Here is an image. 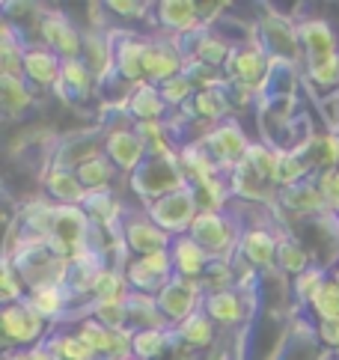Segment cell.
<instances>
[{
    "instance_id": "obj_1",
    "label": "cell",
    "mask_w": 339,
    "mask_h": 360,
    "mask_svg": "<svg viewBox=\"0 0 339 360\" xmlns=\"http://www.w3.org/2000/svg\"><path fill=\"white\" fill-rule=\"evenodd\" d=\"M15 271L21 274L24 286H27V295L39 286H63L66 289L69 280V259L54 253L48 241H36V238H21L9 229V241L4 250Z\"/></svg>"
},
{
    "instance_id": "obj_2",
    "label": "cell",
    "mask_w": 339,
    "mask_h": 360,
    "mask_svg": "<svg viewBox=\"0 0 339 360\" xmlns=\"http://www.w3.org/2000/svg\"><path fill=\"white\" fill-rule=\"evenodd\" d=\"M128 188L143 202V209L158 202L167 194H173V191L188 188V176L179 164V152H170V155H152V152H146L143 164L128 176Z\"/></svg>"
},
{
    "instance_id": "obj_3",
    "label": "cell",
    "mask_w": 339,
    "mask_h": 360,
    "mask_svg": "<svg viewBox=\"0 0 339 360\" xmlns=\"http://www.w3.org/2000/svg\"><path fill=\"white\" fill-rule=\"evenodd\" d=\"M241 229H244V224L229 209L200 212L188 236L197 241L212 259H229V256H236V250H238Z\"/></svg>"
},
{
    "instance_id": "obj_4",
    "label": "cell",
    "mask_w": 339,
    "mask_h": 360,
    "mask_svg": "<svg viewBox=\"0 0 339 360\" xmlns=\"http://www.w3.org/2000/svg\"><path fill=\"white\" fill-rule=\"evenodd\" d=\"M256 42L274 63H292L304 69V51L298 39V21L280 15V12H265L256 24Z\"/></svg>"
},
{
    "instance_id": "obj_5",
    "label": "cell",
    "mask_w": 339,
    "mask_h": 360,
    "mask_svg": "<svg viewBox=\"0 0 339 360\" xmlns=\"http://www.w3.org/2000/svg\"><path fill=\"white\" fill-rule=\"evenodd\" d=\"M0 333H4V352L33 349V345H42L48 340V321L27 301L4 304L0 307Z\"/></svg>"
},
{
    "instance_id": "obj_6",
    "label": "cell",
    "mask_w": 339,
    "mask_h": 360,
    "mask_svg": "<svg viewBox=\"0 0 339 360\" xmlns=\"http://www.w3.org/2000/svg\"><path fill=\"white\" fill-rule=\"evenodd\" d=\"M271 66H274V60L262 51V45L250 39V42L232 48V54L224 66V78H226V84H238V86L253 89L256 96H262Z\"/></svg>"
},
{
    "instance_id": "obj_7",
    "label": "cell",
    "mask_w": 339,
    "mask_h": 360,
    "mask_svg": "<svg viewBox=\"0 0 339 360\" xmlns=\"http://www.w3.org/2000/svg\"><path fill=\"white\" fill-rule=\"evenodd\" d=\"M39 42L48 45L60 60H81L84 57V30L60 9H45L36 21Z\"/></svg>"
},
{
    "instance_id": "obj_8",
    "label": "cell",
    "mask_w": 339,
    "mask_h": 360,
    "mask_svg": "<svg viewBox=\"0 0 339 360\" xmlns=\"http://www.w3.org/2000/svg\"><path fill=\"white\" fill-rule=\"evenodd\" d=\"M253 140L247 137V131L241 128L238 120H226L220 125H212L205 134H200V146L215 158V164L224 173H229L232 167H238L250 149Z\"/></svg>"
},
{
    "instance_id": "obj_9",
    "label": "cell",
    "mask_w": 339,
    "mask_h": 360,
    "mask_svg": "<svg viewBox=\"0 0 339 360\" xmlns=\"http://www.w3.org/2000/svg\"><path fill=\"white\" fill-rule=\"evenodd\" d=\"M146 214L164 229V233L179 238V236L191 233V226H193V221H197V214H200V202H197L193 188L188 185V188L173 191V194L161 197L158 202L146 205Z\"/></svg>"
},
{
    "instance_id": "obj_10",
    "label": "cell",
    "mask_w": 339,
    "mask_h": 360,
    "mask_svg": "<svg viewBox=\"0 0 339 360\" xmlns=\"http://www.w3.org/2000/svg\"><path fill=\"white\" fill-rule=\"evenodd\" d=\"M120 236L128 256H152L173 248V236L164 233V229L146 214V209H125Z\"/></svg>"
},
{
    "instance_id": "obj_11",
    "label": "cell",
    "mask_w": 339,
    "mask_h": 360,
    "mask_svg": "<svg viewBox=\"0 0 339 360\" xmlns=\"http://www.w3.org/2000/svg\"><path fill=\"white\" fill-rule=\"evenodd\" d=\"M113 39V78L134 89L146 84V42L132 30H110Z\"/></svg>"
},
{
    "instance_id": "obj_12",
    "label": "cell",
    "mask_w": 339,
    "mask_h": 360,
    "mask_svg": "<svg viewBox=\"0 0 339 360\" xmlns=\"http://www.w3.org/2000/svg\"><path fill=\"white\" fill-rule=\"evenodd\" d=\"M122 274L128 280V286H132V292L158 295L176 277L173 256H170V250L152 253V256H128L122 262Z\"/></svg>"
},
{
    "instance_id": "obj_13",
    "label": "cell",
    "mask_w": 339,
    "mask_h": 360,
    "mask_svg": "<svg viewBox=\"0 0 339 360\" xmlns=\"http://www.w3.org/2000/svg\"><path fill=\"white\" fill-rule=\"evenodd\" d=\"M203 298H205L203 283L200 280H188V277H173L158 295H155V301H158V310L167 319L170 328L181 325L188 316L203 310Z\"/></svg>"
},
{
    "instance_id": "obj_14",
    "label": "cell",
    "mask_w": 339,
    "mask_h": 360,
    "mask_svg": "<svg viewBox=\"0 0 339 360\" xmlns=\"http://www.w3.org/2000/svg\"><path fill=\"white\" fill-rule=\"evenodd\" d=\"M280 236H283V233H277V229L268 226L265 221L244 224L241 241H238V253L256 268V271L277 274V248H280Z\"/></svg>"
},
{
    "instance_id": "obj_15",
    "label": "cell",
    "mask_w": 339,
    "mask_h": 360,
    "mask_svg": "<svg viewBox=\"0 0 339 360\" xmlns=\"http://www.w3.org/2000/svg\"><path fill=\"white\" fill-rule=\"evenodd\" d=\"M104 155V131L96 128H87V131H72L66 137L57 140L54 152L48 155L51 167H66V170H77L81 164H87L89 158Z\"/></svg>"
},
{
    "instance_id": "obj_16",
    "label": "cell",
    "mask_w": 339,
    "mask_h": 360,
    "mask_svg": "<svg viewBox=\"0 0 339 360\" xmlns=\"http://www.w3.org/2000/svg\"><path fill=\"white\" fill-rule=\"evenodd\" d=\"M328 349L321 345L319 340V330H316V321H309L295 313V319L286 325V337L280 342V352L274 360H328Z\"/></svg>"
},
{
    "instance_id": "obj_17",
    "label": "cell",
    "mask_w": 339,
    "mask_h": 360,
    "mask_svg": "<svg viewBox=\"0 0 339 360\" xmlns=\"http://www.w3.org/2000/svg\"><path fill=\"white\" fill-rule=\"evenodd\" d=\"M152 18L158 24V30L170 36V39H179V36H188L205 27L197 0H158L152 6Z\"/></svg>"
},
{
    "instance_id": "obj_18",
    "label": "cell",
    "mask_w": 339,
    "mask_h": 360,
    "mask_svg": "<svg viewBox=\"0 0 339 360\" xmlns=\"http://www.w3.org/2000/svg\"><path fill=\"white\" fill-rule=\"evenodd\" d=\"M181 72H185V54L179 51L176 39L155 36L146 42V84L161 86Z\"/></svg>"
},
{
    "instance_id": "obj_19",
    "label": "cell",
    "mask_w": 339,
    "mask_h": 360,
    "mask_svg": "<svg viewBox=\"0 0 339 360\" xmlns=\"http://www.w3.org/2000/svg\"><path fill=\"white\" fill-rule=\"evenodd\" d=\"M203 313L217 328H241L250 319V292H244V289L212 292L203 298Z\"/></svg>"
},
{
    "instance_id": "obj_20",
    "label": "cell",
    "mask_w": 339,
    "mask_h": 360,
    "mask_svg": "<svg viewBox=\"0 0 339 360\" xmlns=\"http://www.w3.org/2000/svg\"><path fill=\"white\" fill-rule=\"evenodd\" d=\"M298 39H301V51H304V66L339 54L336 30L324 18H301L298 21Z\"/></svg>"
},
{
    "instance_id": "obj_21",
    "label": "cell",
    "mask_w": 339,
    "mask_h": 360,
    "mask_svg": "<svg viewBox=\"0 0 339 360\" xmlns=\"http://www.w3.org/2000/svg\"><path fill=\"white\" fill-rule=\"evenodd\" d=\"M176 113H181L185 120L197 122L203 128H212V125H220L226 120H236V110H232L229 96H226L224 86H220V89H200V93L193 96L181 110H176Z\"/></svg>"
},
{
    "instance_id": "obj_22",
    "label": "cell",
    "mask_w": 339,
    "mask_h": 360,
    "mask_svg": "<svg viewBox=\"0 0 339 360\" xmlns=\"http://www.w3.org/2000/svg\"><path fill=\"white\" fill-rule=\"evenodd\" d=\"M274 202H277L283 212L295 214V217H319L324 212H331L328 200H324L316 179H304V182H298V185L277 188V200Z\"/></svg>"
},
{
    "instance_id": "obj_23",
    "label": "cell",
    "mask_w": 339,
    "mask_h": 360,
    "mask_svg": "<svg viewBox=\"0 0 339 360\" xmlns=\"http://www.w3.org/2000/svg\"><path fill=\"white\" fill-rule=\"evenodd\" d=\"M63 75V60L42 42H27L24 51V81L36 89H57Z\"/></svg>"
},
{
    "instance_id": "obj_24",
    "label": "cell",
    "mask_w": 339,
    "mask_h": 360,
    "mask_svg": "<svg viewBox=\"0 0 339 360\" xmlns=\"http://www.w3.org/2000/svg\"><path fill=\"white\" fill-rule=\"evenodd\" d=\"M146 140H143L134 128L132 131H113V134H104V155L110 158V164L120 170L122 176H132L137 167L146 158Z\"/></svg>"
},
{
    "instance_id": "obj_25",
    "label": "cell",
    "mask_w": 339,
    "mask_h": 360,
    "mask_svg": "<svg viewBox=\"0 0 339 360\" xmlns=\"http://www.w3.org/2000/svg\"><path fill=\"white\" fill-rule=\"evenodd\" d=\"M96 75L89 72V66L84 60H63V75L54 93L66 101V105H84L96 96Z\"/></svg>"
},
{
    "instance_id": "obj_26",
    "label": "cell",
    "mask_w": 339,
    "mask_h": 360,
    "mask_svg": "<svg viewBox=\"0 0 339 360\" xmlns=\"http://www.w3.org/2000/svg\"><path fill=\"white\" fill-rule=\"evenodd\" d=\"M122 108L128 110V117L134 122H167L170 113H173L167 108L161 89L155 84H140L132 89V93H125Z\"/></svg>"
},
{
    "instance_id": "obj_27",
    "label": "cell",
    "mask_w": 339,
    "mask_h": 360,
    "mask_svg": "<svg viewBox=\"0 0 339 360\" xmlns=\"http://www.w3.org/2000/svg\"><path fill=\"white\" fill-rule=\"evenodd\" d=\"M89 72L96 75V81L104 84L113 78V39H110V30L104 27H93V30H84V57H81Z\"/></svg>"
},
{
    "instance_id": "obj_28",
    "label": "cell",
    "mask_w": 339,
    "mask_h": 360,
    "mask_svg": "<svg viewBox=\"0 0 339 360\" xmlns=\"http://www.w3.org/2000/svg\"><path fill=\"white\" fill-rule=\"evenodd\" d=\"M81 209L89 214L93 226H101V229H108V233L120 236L125 205H122V200H116L110 191H87L81 200Z\"/></svg>"
},
{
    "instance_id": "obj_29",
    "label": "cell",
    "mask_w": 339,
    "mask_h": 360,
    "mask_svg": "<svg viewBox=\"0 0 339 360\" xmlns=\"http://www.w3.org/2000/svg\"><path fill=\"white\" fill-rule=\"evenodd\" d=\"M42 191H45V197L51 202H57V205H81V200L87 194L75 170L51 167V164H48V170L42 176Z\"/></svg>"
},
{
    "instance_id": "obj_30",
    "label": "cell",
    "mask_w": 339,
    "mask_h": 360,
    "mask_svg": "<svg viewBox=\"0 0 339 360\" xmlns=\"http://www.w3.org/2000/svg\"><path fill=\"white\" fill-rule=\"evenodd\" d=\"M170 256H173L176 277H188V280H203L205 268L212 265V256H208L191 236H179V238H173Z\"/></svg>"
},
{
    "instance_id": "obj_31",
    "label": "cell",
    "mask_w": 339,
    "mask_h": 360,
    "mask_svg": "<svg viewBox=\"0 0 339 360\" xmlns=\"http://www.w3.org/2000/svg\"><path fill=\"white\" fill-rule=\"evenodd\" d=\"M298 152L307 158V164L312 167V173L316 176L328 173V170H339V131L312 134Z\"/></svg>"
},
{
    "instance_id": "obj_32",
    "label": "cell",
    "mask_w": 339,
    "mask_h": 360,
    "mask_svg": "<svg viewBox=\"0 0 339 360\" xmlns=\"http://www.w3.org/2000/svg\"><path fill=\"white\" fill-rule=\"evenodd\" d=\"M125 325H128L132 333L152 330V328H170L167 319L158 310L155 295H143V292H132L125 298Z\"/></svg>"
},
{
    "instance_id": "obj_33",
    "label": "cell",
    "mask_w": 339,
    "mask_h": 360,
    "mask_svg": "<svg viewBox=\"0 0 339 360\" xmlns=\"http://www.w3.org/2000/svg\"><path fill=\"white\" fill-rule=\"evenodd\" d=\"M179 164H181V170H185V176H188V185H203V182H212V179H217V176H226L215 164V158L200 146V140L185 143L179 149Z\"/></svg>"
},
{
    "instance_id": "obj_34",
    "label": "cell",
    "mask_w": 339,
    "mask_h": 360,
    "mask_svg": "<svg viewBox=\"0 0 339 360\" xmlns=\"http://www.w3.org/2000/svg\"><path fill=\"white\" fill-rule=\"evenodd\" d=\"M312 262H316V256H312V250L301 238L292 233L280 236V248H277V274L280 277L295 280L298 274H304Z\"/></svg>"
},
{
    "instance_id": "obj_35",
    "label": "cell",
    "mask_w": 339,
    "mask_h": 360,
    "mask_svg": "<svg viewBox=\"0 0 339 360\" xmlns=\"http://www.w3.org/2000/svg\"><path fill=\"white\" fill-rule=\"evenodd\" d=\"M304 86L321 101L336 98L339 96V54L321 63H312V66H304Z\"/></svg>"
},
{
    "instance_id": "obj_36",
    "label": "cell",
    "mask_w": 339,
    "mask_h": 360,
    "mask_svg": "<svg viewBox=\"0 0 339 360\" xmlns=\"http://www.w3.org/2000/svg\"><path fill=\"white\" fill-rule=\"evenodd\" d=\"M173 345H181L176 340L173 328H152V330H137L132 337V354L137 360H164Z\"/></svg>"
},
{
    "instance_id": "obj_37",
    "label": "cell",
    "mask_w": 339,
    "mask_h": 360,
    "mask_svg": "<svg viewBox=\"0 0 339 360\" xmlns=\"http://www.w3.org/2000/svg\"><path fill=\"white\" fill-rule=\"evenodd\" d=\"M173 333H176V340L181 342V349H188V352H205L208 345L215 342L217 325L203 310H197L193 316H188L185 321H181V325H176Z\"/></svg>"
},
{
    "instance_id": "obj_38",
    "label": "cell",
    "mask_w": 339,
    "mask_h": 360,
    "mask_svg": "<svg viewBox=\"0 0 339 360\" xmlns=\"http://www.w3.org/2000/svg\"><path fill=\"white\" fill-rule=\"evenodd\" d=\"M27 304L48 321V325L51 321L66 319L69 310H72V298H69V292L63 286H39V289H33L27 295Z\"/></svg>"
},
{
    "instance_id": "obj_39",
    "label": "cell",
    "mask_w": 339,
    "mask_h": 360,
    "mask_svg": "<svg viewBox=\"0 0 339 360\" xmlns=\"http://www.w3.org/2000/svg\"><path fill=\"white\" fill-rule=\"evenodd\" d=\"M0 108L12 117H24L33 108V86L18 75H0Z\"/></svg>"
},
{
    "instance_id": "obj_40",
    "label": "cell",
    "mask_w": 339,
    "mask_h": 360,
    "mask_svg": "<svg viewBox=\"0 0 339 360\" xmlns=\"http://www.w3.org/2000/svg\"><path fill=\"white\" fill-rule=\"evenodd\" d=\"M331 271L324 268L321 262H312L304 274H298L295 280H289V292H292V301H295V313H307L312 298L319 295V289L328 283Z\"/></svg>"
},
{
    "instance_id": "obj_41",
    "label": "cell",
    "mask_w": 339,
    "mask_h": 360,
    "mask_svg": "<svg viewBox=\"0 0 339 360\" xmlns=\"http://www.w3.org/2000/svg\"><path fill=\"white\" fill-rule=\"evenodd\" d=\"M24 51H27V42L9 21H4V27H0V75L24 78Z\"/></svg>"
},
{
    "instance_id": "obj_42",
    "label": "cell",
    "mask_w": 339,
    "mask_h": 360,
    "mask_svg": "<svg viewBox=\"0 0 339 360\" xmlns=\"http://www.w3.org/2000/svg\"><path fill=\"white\" fill-rule=\"evenodd\" d=\"M45 345L54 354V360H98L93 352H89V345L77 337V330L72 328H57L48 333Z\"/></svg>"
},
{
    "instance_id": "obj_43",
    "label": "cell",
    "mask_w": 339,
    "mask_h": 360,
    "mask_svg": "<svg viewBox=\"0 0 339 360\" xmlns=\"http://www.w3.org/2000/svg\"><path fill=\"white\" fill-rule=\"evenodd\" d=\"M77 179H81V185L84 191H110L113 188V179L120 176V170L110 164L108 155H96V158H89L87 164L77 167Z\"/></svg>"
},
{
    "instance_id": "obj_44",
    "label": "cell",
    "mask_w": 339,
    "mask_h": 360,
    "mask_svg": "<svg viewBox=\"0 0 339 360\" xmlns=\"http://www.w3.org/2000/svg\"><path fill=\"white\" fill-rule=\"evenodd\" d=\"M244 164L250 167L265 185L277 188V149L271 143H265V140L250 143V149H247V155H244Z\"/></svg>"
},
{
    "instance_id": "obj_45",
    "label": "cell",
    "mask_w": 339,
    "mask_h": 360,
    "mask_svg": "<svg viewBox=\"0 0 339 360\" xmlns=\"http://www.w3.org/2000/svg\"><path fill=\"white\" fill-rule=\"evenodd\" d=\"M304 179H316L312 167L307 164V158L298 149H283L277 152V188H289L298 185Z\"/></svg>"
},
{
    "instance_id": "obj_46",
    "label": "cell",
    "mask_w": 339,
    "mask_h": 360,
    "mask_svg": "<svg viewBox=\"0 0 339 360\" xmlns=\"http://www.w3.org/2000/svg\"><path fill=\"white\" fill-rule=\"evenodd\" d=\"M191 188H193V194H197L200 212H224V209H229L232 188H229L226 176H217V179H212V182L191 185Z\"/></svg>"
},
{
    "instance_id": "obj_47",
    "label": "cell",
    "mask_w": 339,
    "mask_h": 360,
    "mask_svg": "<svg viewBox=\"0 0 339 360\" xmlns=\"http://www.w3.org/2000/svg\"><path fill=\"white\" fill-rule=\"evenodd\" d=\"M132 295V286L122 274V268L108 265L104 271L96 277V286H93V301H125Z\"/></svg>"
},
{
    "instance_id": "obj_48",
    "label": "cell",
    "mask_w": 339,
    "mask_h": 360,
    "mask_svg": "<svg viewBox=\"0 0 339 360\" xmlns=\"http://www.w3.org/2000/svg\"><path fill=\"white\" fill-rule=\"evenodd\" d=\"M200 283H203L205 295L238 289V277H236V268H232V256H229V259H212V265L205 268V274H203Z\"/></svg>"
},
{
    "instance_id": "obj_49",
    "label": "cell",
    "mask_w": 339,
    "mask_h": 360,
    "mask_svg": "<svg viewBox=\"0 0 339 360\" xmlns=\"http://www.w3.org/2000/svg\"><path fill=\"white\" fill-rule=\"evenodd\" d=\"M84 316L96 319L98 325L110 328V330H128V325H125V301H89Z\"/></svg>"
},
{
    "instance_id": "obj_50",
    "label": "cell",
    "mask_w": 339,
    "mask_h": 360,
    "mask_svg": "<svg viewBox=\"0 0 339 360\" xmlns=\"http://www.w3.org/2000/svg\"><path fill=\"white\" fill-rule=\"evenodd\" d=\"M0 301L4 304H21L27 301V286H24L21 274L15 271L12 259L4 253V262H0Z\"/></svg>"
},
{
    "instance_id": "obj_51",
    "label": "cell",
    "mask_w": 339,
    "mask_h": 360,
    "mask_svg": "<svg viewBox=\"0 0 339 360\" xmlns=\"http://www.w3.org/2000/svg\"><path fill=\"white\" fill-rule=\"evenodd\" d=\"M307 313H312V321H333V319H339V286L333 283V277H328V283L319 289V295L312 298Z\"/></svg>"
},
{
    "instance_id": "obj_52",
    "label": "cell",
    "mask_w": 339,
    "mask_h": 360,
    "mask_svg": "<svg viewBox=\"0 0 339 360\" xmlns=\"http://www.w3.org/2000/svg\"><path fill=\"white\" fill-rule=\"evenodd\" d=\"M185 78L200 89H220L226 86V78H224V69H215L208 63H200V60H185Z\"/></svg>"
},
{
    "instance_id": "obj_53",
    "label": "cell",
    "mask_w": 339,
    "mask_h": 360,
    "mask_svg": "<svg viewBox=\"0 0 339 360\" xmlns=\"http://www.w3.org/2000/svg\"><path fill=\"white\" fill-rule=\"evenodd\" d=\"M158 89H161V96H164V101H167V108L173 110V113L181 110L193 96H197V86H193V84L185 78V72L176 75V78H170V81L161 84Z\"/></svg>"
},
{
    "instance_id": "obj_54",
    "label": "cell",
    "mask_w": 339,
    "mask_h": 360,
    "mask_svg": "<svg viewBox=\"0 0 339 360\" xmlns=\"http://www.w3.org/2000/svg\"><path fill=\"white\" fill-rule=\"evenodd\" d=\"M104 9H110V15L116 18H146L152 15L149 4H140V0H108Z\"/></svg>"
},
{
    "instance_id": "obj_55",
    "label": "cell",
    "mask_w": 339,
    "mask_h": 360,
    "mask_svg": "<svg viewBox=\"0 0 339 360\" xmlns=\"http://www.w3.org/2000/svg\"><path fill=\"white\" fill-rule=\"evenodd\" d=\"M316 182L321 188L324 200H328V209L339 212V170H328V173H319Z\"/></svg>"
},
{
    "instance_id": "obj_56",
    "label": "cell",
    "mask_w": 339,
    "mask_h": 360,
    "mask_svg": "<svg viewBox=\"0 0 339 360\" xmlns=\"http://www.w3.org/2000/svg\"><path fill=\"white\" fill-rule=\"evenodd\" d=\"M224 89H226V96H229V105H232V110H236V113L247 110V108L253 105V101H259V96L253 93V89H247V86H238V84H226Z\"/></svg>"
},
{
    "instance_id": "obj_57",
    "label": "cell",
    "mask_w": 339,
    "mask_h": 360,
    "mask_svg": "<svg viewBox=\"0 0 339 360\" xmlns=\"http://www.w3.org/2000/svg\"><path fill=\"white\" fill-rule=\"evenodd\" d=\"M316 330H319V340H321L324 349L339 357V319H333V321H316Z\"/></svg>"
},
{
    "instance_id": "obj_58",
    "label": "cell",
    "mask_w": 339,
    "mask_h": 360,
    "mask_svg": "<svg viewBox=\"0 0 339 360\" xmlns=\"http://www.w3.org/2000/svg\"><path fill=\"white\" fill-rule=\"evenodd\" d=\"M12 357H15V360H54V354H51V349L45 342L33 345V349H15V352H12Z\"/></svg>"
},
{
    "instance_id": "obj_59",
    "label": "cell",
    "mask_w": 339,
    "mask_h": 360,
    "mask_svg": "<svg viewBox=\"0 0 339 360\" xmlns=\"http://www.w3.org/2000/svg\"><path fill=\"white\" fill-rule=\"evenodd\" d=\"M331 277H333V283L339 286V265H333V271H331Z\"/></svg>"
},
{
    "instance_id": "obj_60",
    "label": "cell",
    "mask_w": 339,
    "mask_h": 360,
    "mask_svg": "<svg viewBox=\"0 0 339 360\" xmlns=\"http://www.w3.org/2000/svg\"><path fill=\"white\" fill-rule=\"evenodd\" d=\"M0 360H15V357H12V352H4V357H0Z\"/></svg>"
},
{
    "instance_id": "obj_61",
    "label": "cell",
    "mask_w": 339,
    "mask_h": 360,
    "mask_svg": "<svg viewBox=\"0 0 339 360\" xmlns=\"http://www.w3.org/2000/svg\"><path fill=\"white\" fill-rule=\"evenodd\" d=\"M333 214H339V212H333Z\"/></svg>"
},
{
    "instance_id": "obj_62",
    "label": "cell",
    "mask_w": 339,
    "mask_h": 360,
    "mask_svg": "<svg viewBox=\"0 0 339 360\" xmlns=\"http://www.w3.org/2000/svg\"><path fill=\"white\" fill-rule=\"evenodd\" d=\"M132 360H137V357H132Z\"/></svg>"
},
{
    "instance_id": "obj_63",
    "label": "cell",
    "mask_w": 339,
    "mask_h": 360,
    "mask_svg": "<svg viewBox=\"0 0 339 360\" xmlns=\"http://www.w3.org/2000/svg\"><path fill=\"white\" fill-rule=\"evenodd\" d=\"M336 360H339V357H336Z\"/></svg>"
}]
</instances>
